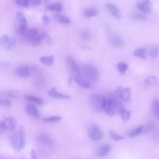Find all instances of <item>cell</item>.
<instances>
[{"mask_svg": "<svg viewBox=\"0 0 159 159\" xmlns=\"http://www.w3.org/2000/svg\"><path fill=\"white\" fill-rule=\"evenodd\" d=\"M120 99L116 96H109L105 97L103 104V111L109 116H112L116 114V112L122 109H124L122 103L119 100Z\"/></svg>", "mask_w": 159, "mask_h": 159, "instance_id": "cell-1", "label": "cell"}, {"mask_svg": "<svg viewBox=\"0 0 159 159\" xmlns=\"http://www.w3.org/2000/svg\"><path fill=\"white\" fill-rule=\"evenodd\" d=\"M22 37L32 45H38L43 40V32L35 27L28 29Z\"/></svg>", "mask_w": 159, "mask_h": 159, "instance_id": "cell-2", "label": "cell"}, {"mask_svg": "<svg viewBox=\"0 0 159 159\" xmlns=\"http://www.w3.org/2000/svg\"><path fill=\"white\" fill-rule=\"evenodd\" d=\"M10 143L14 151L19 152L21 150L25 144L24 131L19 130L14 132L11 137Z\"/></svg>", "mask_w": 159, "mask_h": 159, "instance_id": "cell-3", "label": "cell"}, {"mask_svg": "<svg viewBox=\"0 0 159 159\" xmlns=\"http://www.w3.org/2000/svg\"><path fill=\"white\" fill-rule=\"evenodd\" d=\"M81 71L83 76L88 81L96 82L99 77V73L98 68L91 64L83 65Z\"/></svg>", "mask_w": 159, "mask_h": 159, "instance_id": "cell-4", "label": "cell"}, {"mask_svg": "<svg viewBox=\"0 0 159 159\" xmlns=\"http://www.w3.org/2000/svg\"><path fill=\"white\" fill-rule=\"evenodd\" d=\"M16 31L17 34L22 37L24 35L27 28V21L26 17L22 12H18L16 14Z\"/></svg>", "mask_w": 159, "mask_h": 159, "instance_id": "cell-5", "label": "cell"}, {"mask_svg": "<svg viewBox=\"0 0 159 159\" xmlns=\"http://www.w3.org/2000/svg\"><path fill=\"white\" fill-rule=\"evenodd\" d=\"M105 96L99 94H93L89 98V104L91 108L96 111L101 112L103 111V104Z\"/></svg>", "mask_w": 159, "mask_h": 159, "instance_id": "cell-6", "label": "cell"}, {"mask_svg": "<svg viewBox=\"0 0 159 159\" xmlns=\"http://www.w3.org/2000/svg\"><path fill=\"white\" fill-rule=\"evenodd\" d=\"M17 121L12 116L5 117L0 123V135H2L6 130H14L17 127Z\"/></svg>", "mask_w": 159, "mask_h": 159, "instance_id": "cell-7", "label": "cell"}, {"mask_svg": "<svg viewBox=\"0 0 159 159\" xmlns=\"http://www.w3.org/2000/svg\"><path fill=\"white\" fill-rule=\"evenodd\" d=\"M116 95L124 102H129L130 101L131 89L130 87L117 86L115 89Z\"/></svg>", "mask_w": 159, "mask_h": 159, "instance_id": "cell-8", "label": "cell"}, {"mask_svg": "<svg viewBox=\"0 0 159 159\" xmlns=\"http://www.w3.org/2000/svg\"><path fill=\"white\" fill-rule=\"evenodd\" d=\"M66 63L68 66V68L71 73V76L73 78L75 76H79L82 74L81 70L79 66L73 60V58L70 56H68L66 58Z\"/></svg>", "mask_w": 159, "mask_h": 159, "instance_id": "cell-9", "label": "cell"}, {"mask_svg": "<svg viewBox=\"0 0 159 159\" xmlns=\"http://www.w3.org/2000/svg\"><path fill=\"white\" fill-rule=\"evenodd\" d=\"M88 134L89 138L93 140H101L103 138L102 131L98 125L95 124H92L89 126Z\"/></svg>", "mask_w": 159, "mask_h": 159, "instance_id": "cell-10", "label": "cell"}, {"mask_svg": "<svg viewBox=\"0 0 159 159\" xmlns=\"http://www.w3.org/2000/svg\"><path fill=\"white\" fill-rule=\"evenodd\" d=\"M16 39L14 37H9L7 35H3L0 40L1 45L2 47L7 49H13L16 45Z\"/></svg>", "mask_w": 159, "mask_h": 159, "instance_id": "cell-11", "label": "cell"}, {"mask_svg": "<svg viewBox=\"0 0 159 159\" xmlns=\"http://www.w3.org/2000/svg\"><path fill=\"white\" fill-rule=\"evenodd\" d=\"M14 73L18 77L27 78L32 75L31 67L25 65H22L17 66L14 70Z\"/></svg>", "mask_w": 159, "mask_h": 159, "instance_id": "cell-12", "label": "cell"}, {"mask_svg": "<svg viewBox=\"0 0 159 159\" xmlns=\"http://www.w3.org/2000/svg\"><path fill=\"white\" fill-rule=\"evenodd\" d=\"M137 8L144 14H148L151 12L152 3L150 0H142L136 4Z\"/></svg>", "mask_w": 159, "mask_h": 159, "instance_id": "cell-13", "label": "cell"}, {"mask_svg": "<svg viewBox=\"0 0 159 159\" xmlns=\"http://www.w3.org/2000/svg\"><path fill=\"white\" fill-rule=\"evenodd\" d=\"M106 7L109 13L116 19H120L122 14L119 8L112 3H106Z\"/></svg>", "mask_w": 159, "mask_h": 159, "instance_id": "cell-14", "label": "cell"}, {"mask_svg": "<svg viewBox=\"0 0 159 159\" xmlns=\"http://www.w3.org/2000/svg\"><path fill=\"white\" fill-rule=\"evenodd\" d=\"M37 140L39 143L44 146H52L54 142L53 140L48 135L45 134H41L37 136Z\"/></svg>", "mask_w": 159, "mask_h": 159, "instance_id": "cell-15", "label": "cell"}, {"mask_svg": "<svg viewBox=\"0 0 159 159\" xmlns=\"http://www.w3.org/2000/svg\"><path fill=\"white\" fill-rule=\"evenodd\" d=\"M48 94L53 98L61 99H70V97L68 95L59 93L58 91H57V89L55 88H52L48 91Z\"/></svg>", "mask_w": 159, "mask_h": 159, "instance_id": "cell-16", "label": "cell"}, {"mask_svg": "<svg viewBox=\"0 0 159 159\" xmlns=\"http://www.w3.org/2000/svg\"><path fill=\"white\" fill-rule=\"evenodd\" d=\"M73 80H75V82L81 87L83 88H89L91 86V84L89 81H88L87 80L85 79V78L83 76V74L75 76L73 78Z\"/></svg>", "mask_w": 159, "mask_h": 159, "instance_id": "cell-17", "label": "cell"}, {"mask_svg": "<svg viewBox=\"0 0 159 159\" xmlns=\"http://www.w3.org/2000/svg\"><path fill=\"white\" fill-rule=\"evenodd\" d=\"M109 43L114 47H120L123 45L124 42L122 39L117 35H112L109 39Z\"/></svg>", "mask_w": 159, "mask_h": 159, "instance_id": "cell-18", "label": "cell"}, {"mask_svg": "<svg viewBox=\"0 0 159 159\" xmlns=\"http://www.w3.org/2000/svg\"><path fill=\"white\" fill-rule=\"evenodd\" d=\"M26 111L28 114L36 118L40 117L39 111L37 107L33 104H29L26 106Z\"/></svg>", "mask_w": 159, "mask_h": 159, "instance_id": "cell-19", "label": "cell"}, {"mask_svg": "<svg viewBox=\"0 0 159 159\" xmlns=\"http://www.w3.org/2000/svg\"><path fill=\"white\" fill-rule=\"evenodd\" d=\"M111 149L110 145L106 144L101 146L97 150V155L100 157H103L108 155Z\"/></svg>", "mask_w": 159, "mask_h": 159, "instance_id": "cell-20", "label": "cell"}, {"mask_svg": "<svg viewBox=\"0 0 159 159\" xmlns=\"http://www.w3.org/2000/svg\"><path fill=\"white\" fill-rule=\"evenodd\" d=\"M53 18L55 20L61 24H71V20L65 16V15L60 14H55L53 16Z\"/></svg>", "mask_w": 159, "mask_h": 159, "instance_id": "cell-21", "label": "cell"}, {"mask_svg": "<svg viewBox=\"0 0 159 159\" xmlns=\"http://www.w3.org/2000/svg\"><path fill=\"white\" fill-rule=\"evenodd\" d=\"M83 14L86 18L92 17L96 16L98 14V10L96 7H88L83 11Z\"/></svg>", "mask_w": 159, "mask_h": 159, "instance_id": "cell-22", "label": "cell"}, {"mask_svg": "<svg viewBox=\"0 0 159 159\" xmlns=\"http://www.w3.org/2000/svg\"><path fill=\"white\" fill-rule=\"evenodd\" d=\"M145 87L157 86H158V79L154 76H150L147 77L145 80Z\"/></svg>", "mask_w": 159, "mask_h": 159, "instance_id": "cell-23", "label": "cell"}, {"mask_svg": "<svg viewBox=\"0 0 159 159\" xmlns=\"http://www.w3.org/2000/svg\"><path fill=\"white\" fill-rule=\"evenodd\" d=\"M25 99L28 101L29 102H31L32 103L39 104V105H42L43 104V100L41 98H39L37 96H33V95H30V94H26L24 96Z\"/></svg>", "mask_w": 159, "mask_h": 159, "instance_id": "cell-24", "label": "cell"}, {"mask_svg": "<svg viewBox=\"0 0 159 159\" xmlns=\"http://www.w3.org/2000/svg\"><path fill=\"white\" fill-rule=\"evenodd\" d=\"M40 60L42 64L47 66H51L53 64L54 57L53 55L42 56L40 57Z\"/></svg>", "mask_w": 159, "mask_h": 159, "instance_id": "cell-25", "label": "cell"}, {"mask_svg": "<svg viewBox=\"0 0 159 159\" xmlns=\"http://www.w3.org/2000/svg\"><path fill=\"white\" fill-rule=\"evenodd\" d=\"M144 126L143 125H140L135 129H133L130 130L128 133V136L130 137H135L136 136H138L139 134L143 132Z\"/></svg>", "mask_w": 159, "mask_h": 159, "instance_id": "cell-26", "label": "cell"}, {"mask_svg": "<svg viewBox=\"0 0 159 159\" xmlns=\"http://www.w3.org/2000/svg\"><path fill=\"white\" fill-rule=\"evenodd\" d=\"M79 37L83 40H88L91 39L90 31L87 29H83L79 31Z\"/></svg>", "mask_w": 159, "mask_h": 159, "instance_id": "cell-27", "label": "cell"}, {"mask_svg": "<svg viewBox=\"0 0 159 159\" xmlns=\"http://www.w3.org/2000/svg\"><path fill=\"white\" fill-rule=\"evenodd\" d=\"M152 111L155 117L159 119V100H154L152 102Z\"/></svg>", "mask_w": 159, "mask_h": 159, "instance_id": "cell-28", "label": "cell"}, {"mask_svg": "<svg viewBox=\"0 0 159 159\" xmlns=\"http://www.w3.org/2000/svg\"><path fill=\"white\" fill-rule=\"evenodd\" d=\"M47 9L51 11L60 12L62 9V5L60 2L50 4L47 6Z\"/></svg>", "mask_w": 159, "mask_h": 159, "instance_id": "cell-29", "label": "cell"}, {"mask_svg": "<svg viewBox=\"0 0 159 159\" xmlns=\"http://www.w3.org/2000/svg\"><path fill=\"white\" fill-rule=\"evenodd\" d=\"M119 112L120 115V117H121L122 119L123 120V121L124 122H127L130 119V116H131V112L130 111L126 110L124 108V109H122L119 110Z\"/></svg>", "mask_w": 159, "mask_h": 159, "instance_id": "cell-30", "label": "cell"}, {"mask_svg": "<svg viewBox=\"0 0 159 159\" xmlns=\"http://www.w3.org/2000/svg\"><path fill=\"white\" fill-rule=\"evenodd\" d=\"M129 68L128 65L123 61H119L117 64V69L119 73L124 75Z\"/></svg>", "mask_w": 159, "mask_h": 159, "instance_id": "cell-31", "label": "cell"}, {"mask_svg": "<svg viewBox=\"0 0 159 159\" xmlns=\"http://www.w3.org/2000/svg\"><path fill=\"white\" fill-rule=\"evenodd\" d=\"M147 50L145 48H137L136 49L134 52V54L136 56L142 59H146V55H147Z\"/></svg>", "mask_w": 159, "mask_h": 159, "instance_id": "cell-32", "label": "cell"}, {"mask_svg": "<svg viewBox=\"0 0 159 159\" xmlns=\"http://www.w3.org/2000/svg\"><path fill=\"white\" fill-rule=\"evenodd\" d=\"M109 135H110L111 138L115 141H118V140H120L125 139V137L119 135V134H117L116 131H114L113 130H109Z\"/></svg>", "mask_w": 159, "mask_h": 159, "instance_id": "cell-33", "label": "cell"}, {"mask_svg": "<svg viewBox=\"0 0 159 159\" xmlns=\"http://www.w3.org/2000/svg\"><path fill=\"white\" fill-rule=\"evenodd\" d=\"M158 54H159V47L156 45L153 46L148 52V55L153 58H157Z\"/></svg>", "mask_w": 159, "mask_h": 159, "instance_id": "cell-34", "label": "cell"}, {"mask_svg": "<svg viewBox=\"0 0 159 159\" xmlns=\"http://www.w3.org/2000/svg\"><path fill=\"white\" fill-rule=\"evenodd\" d=\"M61 120V117L58 116H50L43 119V121L46 122H56Z\"/></svg>", "mask_w": 159, "mask_h": 159, "instance_id": "cell-35", "label": "cell"}, {"mask_svg": "<svg viewBox=\"0 0 159 159\" xmlns=\"http://www.w3.org/2000/svg\"><path fill=\"white\" fill-rule=\"evenodd\" d=\"M0 105L4 107H10L12 106V104L11 100L7 98H2L0 100Z\"/></svg>", "mask_w": 159, "mask_h": 159, "instance_id": "cell-36", "label": "cell"}, {"mask_svg": "<svg viewBox=\"0 0 159 159\" xmlns=\"http://www.w3.org/2000/svg\"><path fill=\"white\" fill-rule=\"evenodd\" d=\"M14 2L18 6L22 7H28L30 4L28 0H13Z\"/></svg>", "mask_w": 159, "mask_h": 159, "instance_id": "cell-37", "label": "cell"}, {"mask_svg": "<svg viewBox=\"0 0 159 159\" xmlns=\"http://www.w3.org/2000/svg\"><path fill=\"white\" fill-rule=\"evenodd\" d=\"M131 18L132 19H134V20H145L147 17L145 16H144L143 14H140V13H135V14H133L132 16H131Z\"/></svg>", "mask_w": 159, "mask_h": 159, "instance_id": "cell-38", "label": "cell"}, {"mask_svg": "<svg viewBox=\"0 0 159 159\" xmlns=\"http://www.w3.org/2000/svg\"><path fill=\"white\" fill-rule=\"evenodd\" d=\"M8 95L13 98L15 99H20V92L17 90L15 89H11L9 90L8 92Z\"/></svg>", "mask_w": 159, "mask_h": 159, "instance_id": "cell-39", "label": "cell"}, {"mask_svg": "<svg viewBox=\"0 0 159 159\" xmlns=\"http://www.w3.org/2000/svg\"><path fill=\"white\" fill-rule=\"evenodd\" d=\"M154 127H155V124H154V123H153V122L149 123V124H148L146 125V127H143V132L144 134H146V133L148 132L149 131H150L151 130H152Z\"/></svg>", "mask_w": 159, "mask_h": 159, "instance_id": "cell-40", "label": "cell"}, {"mask_svg": "<svg viewBox=\"0 0 159 159\" xmlns=\"http://www.w3.org/2000/svg\"><path fill=\"white\" fill-rule=\"evenodd\" d=\"M43 40H45V42L48 44H51L53 42L52 38L46 32H43Z\"/></svg>", "mask_w": 159, "mask_h": 159, "instance_id": "cell-41", "label": "cell"}, {"mask_svg": "<svg viewBox=\"0 0 159 159\" xmlns=\"http://www.w3.org/2000/svg\"><path fill=\"white\" fill-rule=\"evenodd\" d=\"M29 4L32 6H38L41 3L42 0H28Z\"/></svg>", "mask_w": 159, "mask_h": 159, "instance_id": "cell-42", "label": "cell"}, {"mask_svg": "<svg viewBox=\"0 0 159 159\" xmlns=\"http://www.w3.org/2000/svg\"><path fill=\"white\" fill-rule=\"evenodd\" d=\"M42 22L44 24H46V25H48L49 24V22H50V19H49V17L47 16V15H44L42 16Z\"/></svg>", "mask_w": 159, "mask_h": 159, "instance_id": "cell-43", "label": "cell"}, {"mask_svg": "<svg viewBox=\"0 0 159 159\" xmlns=\"http://www.w3.org/2000/svg\"><path fill=\"white\" fill-rule=\"evenodd\" d=\"M30 156H31V159H37V153H36V152H35V151L34 150H31Z\"/></svg>", "mask_w": 159, "mask_h": 159, "instance_id": "cell-44", "label": "cell"}, {"mask_svg": "<svg viewBox=\"0 0 159 159\" xmlns=\"http://www.w3.org/2000/svg\"><path fill=\"white\" fill-rule=\"evenodd\" d=\"M44 1H48V0H44Z\"/></svg>", "mask_w": 159, "mask_h": 159, "instance_id": "cell-45", "label": "cell"}]
</instances>
